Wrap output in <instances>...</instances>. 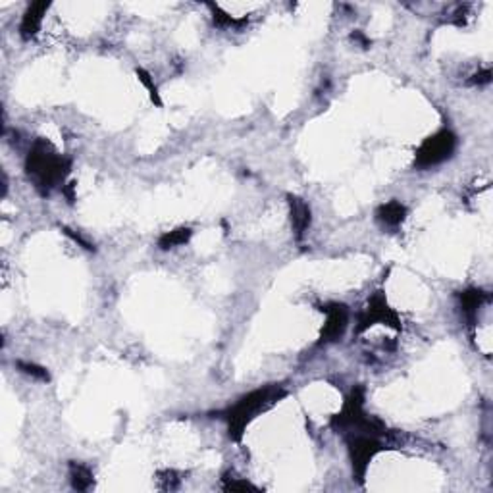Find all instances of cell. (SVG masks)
I'll return each mask as SVG.
<instances>
[{
	"label": "cell",
	"instance_id": "cell-1",
	"mask_svg": "<svg viewBox=\"0 0 493 493\" xmlns=\"http://www.w3.org/2000/svg\"><path fill=\"white\" fill-rule=\"evenodd\" d=\"M72 162L60 156L46 141H35L25 160V170L41 195H48L69 174Z\"/></svg>",
	"mask_w": 493,
	"mask_h": 493
},
{
	"label": "cell",
	"instance_id": "cell-2",
	"mask_svg": "<svg viewBox=\"0 0 493 493\" xmlns=\"http://www.w3.org/2000/svg\"><path fill=\"white\" fill-rule=\"evenodd\" d=\"M283 397H285V389L280 386H266L241 397L234 407H229L224 412V418L228 422L229 438L234 441H241L247 426L257 418V414L273 407Z\"/></svg>",
	"mask_w": 493,
	"mask_h": 493
},
{
	"label": "cell",
	"instance_id": "cell-3",
	"mask_svg": "<svg viewBox=\"0 0 493 493\" xmlns=\"http://www.w3.org/2000/svg\"><path fill=\"white\" fill-rule=\"evenodd\" d=\"M457 149V137L453 131L449 129H441L438 133H433L426 139L424 143L418 147L417 158H414V166L420 170H428V168L440 166L445 160L453 156V152Z\"/></svg>",
	"mask_w": 493,
	"mask_h": 493
},
{
	"label": "cell",
	"instance_id": "cell-4",
	"mask_svg": "<svg viewBox=\"0 0 493 493\" xmlns=\"http://www.w3.org/2000/svg\"><path fill=\"white\" fill-rule=\"evenodd\" d=\"M345 440H347V449H349L353 476L358 484H365L366 472H368L372 459L384 449L381 441L376 435H368V433H349V435H345Z\"/></svg>",
	"mask_w": 493,
	"mask_h": 493
},
{
	"label": "cell",
	"instance_id": "cell-5",
	"mask_svg": "<svg viewBox=\"0 0 493 493\" xmlns=\"http://www.w3.org/2000/svg\"><path fill=\"white\" fill-rule=\"evenodd\" d=\"M376 324H386V326L393 327V330H401V318H399V314L389 306L386 295H384L381 291H376V293L368 299L365 312L358 316L357 334H363L368 327L376 326Z\"/></svg>",
	"mask_w": 493,
	"mask_h": 493
},
{
	"label": "cell",
	"instance_id": "cell-6",
	"mask_svg": "<svg viewBox=\"0 0 493 493\" xmlns=\"http://www.w3.org/2000/svg\"><path fill=\"white\" fill-rule=\"evenodd\" d=\"M322 312H326V324L322 327L320 343L337 342L349 326V309L342 303H332L322 309Z\"/></svg>",
	"mask_w": 493,
	"mask_h": 493
},
{
	"label": "cell",
	"instance_id": "cell-7",
	"mask_svg": "<svg viewBox=\"0 0 493 493\" xmlns=\"http://www.w3.org/2000/svg\"><path fill=\"white\" fill-rule=\"evenodd\" d=\"M288 201L289 210H291V226H293L295 237L301 241L311 228V206L306 205V201L295 197V195H288Z\"/></svg>",
	"mask_w": 493,
	"mask_h": 493
},
{
	"label": "cell",
	"instance_id": "cell-8",
	"mask_svg": "<svg viewBox=\"0 0 493 493\" xmlns=\"http://www.w3.org/2000/svg\"><path fill=\"white\" fill-rule=\"evenodd\" d=\"M46 10H48V2H35V4H31L27 8V12H25L22 20V25H20V35H22L23 41H29V39L37 35Z\"/></svg>",
	"mask_w": 493,
	"mask_h": 493
},
{
	"label": "cell",
	"instance_id": "cell-9",
	"mask_svg": "<svg viewBox=\"0 0 493 493\" xmlns=\"http://www.w3.org/2000/svg\"><path fill=\"white\" fill-rule=\"evenodd\" d=\"M378 220L384 224V226H389V228H397L401 226L405 218H407V206L401 205L399 201H389L386 205H381L378 208Z\"/></svg>",
	"mask_w": 493,
	"mask_h": 493
},
{
	"label": "cell",
	"instance_id": "cell-10",
	"mask_svg": "<svg viewBox=\"0 0 493 493\" xmlns=\"http://www.w3.org/2000/svg\"><path fill=\"white\" fill-rule=\"evenodd\" d=\"M487 295L482 291V289H466L459 295V301H461V309H463V314L466 318L474 322L476 316H478V311L482 309V304L486 303Z\"/></svg>",
	"mask_w": 493,
	"mask_h": 493
},
{
	"label": "cell",
	"instance_id": "cell-11",
	"mask_svg": "<svg viewBox=\"0 0 493 493\" xmlns=\"http://www.w3.org/2000/svg\"><path fill=\"white\" fill-rule=\"evenodd\" d=\"M69 482L77 492H89L95 486V476L89 466L81 463H69Z\"/></svg>",
	"mask_w": 493,
	"mask_h": 493
},
{
	"label": "cell",
	"instance_id": "cell-12",
	"mask_svg": "<svg viewBox=\"0 0 493 493\" xmlns=\"http://www.w3.org/2000/svg\"><path fill=\"white\" fill-rule=\"evenodd\" d=\"M193 236L191 228H175L172 231H166L164 236L158 239V247L162 250L174 249V247H180V245H185Z\"/></svg>",
	"mask_w": 493,
	"mask_h": 493
},
{
	"label": "cell",
	"instance_id": "cell-13",
	"mask_svg": "<svg viewBox=\"0 0 493 493\" xmlns=\"http://www.w3.org/2000/svg\"><path fill=\"white\" fill-rule=\"evenodd\" d=\"M137 77H139V81L147 87V91H149V95H151V99L154 104H162V100H160V95H158V89H156V85H154V81H152V77L149 72H144V69L137 68Z\"/></svg>",
	"mask_w": 493,
	"mask_h": 493
},
{
	"label": "cell",
	"instance_id": "cell-14",
	"mask_svg": "<svg viewBox=\"0 0 493 493\" xmlns=\"http://www.w3.org/2000/svg\"><path fill=\"white\" fill-rule=\"evenodd\" d=\"M224 489L226 492H258L257 486L243 478H224Z\"/></svg>",
	"mask_w": 493,
	"mask_h": 493
},
{
	"label": "cell",
	"instance_id": "cell-15",
	"mask_svg": "<svg viewBox=\"0 0 493 493\" xmlns=\"http://www.w3.org/2000/svg\"><path fill=\"white\" fill-rule=\"evenodd\" d=\"M18 368H20L23 374L31 376V378H37V379H43V381H48V372H46L43 366L33 365V363H23V360H20V363H18Z\"/></svg>",
	"mask_w": 493,
	"mask_h": 493
},
{
	"label": "cell",
	"instance_id": "cell-16",
	"mask_svg": "<svg viewBox=\"0 0 493 493\" xmlns=\"http://www.w3.org/2000/svg\"><path fill=\"white\" fill-rule=\"evenodd\" d=\"M64 231H66V234H68V236L72 237V239H74L76 243L83 245V249H87V250H93V249H95V247H93V245L89 243V241H85L83 237L79 236V234H74V231H72V229H68V228H64Z\"/></svg>",
	"mask_w": 493,
	"mask_h": 493
},
{
	"label": "cell",
	"instance_id": "cell-17",
	"mask_svg": "<svg viewBox=\"0 0 493 493\" xmlns=\"http://www.w3.org/2000/svg\"><path fill=\"white\" fill-rule=\"evenodd\" d=\"M489 81H492V72H489V69H484V72H480V74L474 76V79H472L471 83H489Z\"/></svg>",
	"mask_w": 493,
	"mask_h": 493
},
{
	"label": "cell",
	"instance_id": "cell-18",
	"mask_svg": "<svg viewBox=\"0 0 493 493\" xmlns=\"http://www.w3.org/2000/svg\"><path fill=\"white\" fill-rule=\"evenodd\" d=\"M351 39H353V41H357V43H360V45H363V46H368V45H370V41H368V39H366L365 35L360 33V31H355V33L351 35Z\"/></svg>",
	"mask_w": 493,
	"mask_h": 493
}]
</instances>
